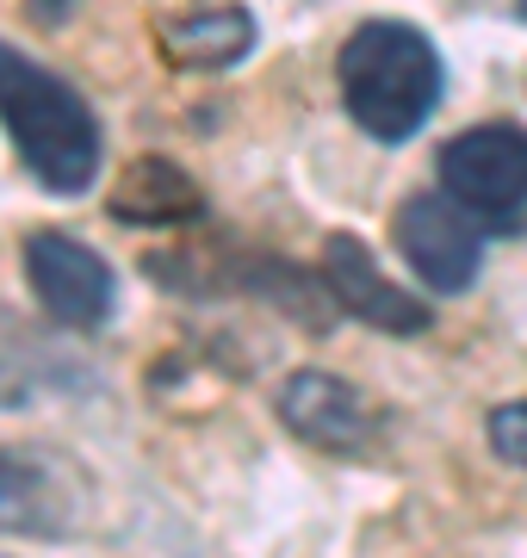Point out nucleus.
I'll return each mask as SVG.
<instances>
[{"mask_svg":"<svg viewBox=\"0 0 527 558\" xmlns=\"http://www.w3.org/2000/svg\"><path fill=\"white\" fill-rule=\"evenodd\" d=\"M0 124L20 149V161L50 186L57 199H75L100 174V119L82 87H69L57 69H44L20 50L0 44Z\"/></svg>","mask_w":527,"mask_h":558,"instance_id":"nucleus-1","label":"nucleus"},{"mask_svg":"<svg viewBox=\"0 0 527 558\" xmlns=\"http://www.w3.org/2000/svg\"><path fill=\"white\" fill-rule=\"evenodd\" d=\"M335 87H342L347 119L372 143H409L434 119L446 87L441 50L404 20H366L347 32L335 57Z\"/></svg>","mask_w":527,"mask_h":558,"instance_id":"nucleus-2","label":"nucleus"},{"mask_svg":"<svg viewBox=\"0 0 527 558\" xmlns=\"http://www.w3.org/2000/svg\"><path fill=\"white\" fill-rule=\"evenodd\" d=\"M441 193L485 236L527 230V131L522 124H471L441 149Z\"/></svg>","mask_w":527,"mask_h":558,"instance_id":"nucleus-3","label":"nucleus"},{"mask_svg":"<svg viewBox=\"0 0 527 558\" xmlns=\"http://www.w3.org/2000/svg\"><path fill=\"white\" fill-rule=\"evenodd\" d=\"M391 242L428 292H466L485 267V230L446 193H409L391 218Z\"/></svg>","mask_w":527,"mask_h":558,"instance_id":"nucleus-4","label":"nucleus"},{"mask_svg":"<svg viewBox=\"0 0 527 558\" xmlns=\"http://www.w3.org/2000/svg\"><path fill=\"white\" fill-rule=\"evenodd\" d=\"M25 279L62 329H100L119 304V274L94 255L87 242L62 236V230H32L25 236Z\"/></svg>","mask_w":527,"mask_h":558,"instance_id":"nucleus-5","label":"nucleus"},{"mask_svg":"<svg viewBox=\"0 0 527 558\" xmlns=\"http://www.w3.org/2000/svg\"><path fill=\"white\" fill-rule=\"evenodd\" d=\"M323 286H329V299H335V311L372 323L385 336H422L428 329V304L416 292H404L397 279L379 274L372 248L354 230H335L323 242Z\"/></svg>","mask_w":527,"mask_h":558,"instance_id":"nucleus-6","label":"nucleus"},{"mask_svg":"<svg viewBox=\"0 0 527 558\" xmlns=\"http://www.w3.org/2000/svg\"><path fill=\"white\" fill-rule=\"evenodd\" d=\"M280 422L298 440L323 447V453H366V440L379 435L372 403H366L347 379L317 373V366H305V373H292V379L280 385Z\"/></svg>","mask_w":527,"mask_h":558,"instance_id":"nucleus-7","label":"nucleus"},{"mask_svg":"<svg viewBox=\"0 0 527 558\" xmlns=\"http://www.w3.org/2000/svg\"><path fill=\"white\" fill-rule=\"evenodd\" d=\"M106 205H112V218L119 223H137V230H181V223H193L205 211L193 174L174 168V161H162V156H137L131 161Z\"/></svg>","mask_w":527,"mask_h":558,"instance_id":"nucleus-8","label":"nucleus"},{"mask_svg":"<svg viewBox=\"0 0 527 558\" xmlns=\"http://www.w3.org/2000/svg\"><path fill=\"white\" fill-rule=\"evenodd\" d=\"M255 20L243 7H218V13H193L181 25H162V57L174 69H230L248 57Z\"/></svg>","mask_w":527,"mask_h":558,"instance_id":"nucleus-9","label":"nucleus"},{"mask_svg":"<svg viewBox=\"0 0 527 558\" xmlns=\"http://www.w3.org/2000/svg\"><path fill=\"white\" fill-rule=\"evenodd\" d=\"M62 497L50 490L44 465L20 453H0V534H57Z\"/></svg>","mask_w":527,"mask_h":558,"instance_id":"nucleus-10","label":"nucleus"},{"mask_svg":"<svg viewBox=\"0 0 527 558\" xmlns=\"http://www.w3.org/2000/svg\"><path fill=\"white\" fill-rule=\"evenodd\" d=\"M490 447H497L508 465H522V472H527V403H503V410H490Z\"/></svg>","mask_w":527,"mask_h":558,"instance_id":"nucleus-11","label":"nucleus"},{"mask_svg":"<svg viewBox=\"0 0 527 558\" xmlns=\"http://www.w3.org/2000/svg\"><path fill=\"white\" fill-rule=\"evenodd\" d=\"M515 13H522V20H527V0H515Z\"/></svg>","mask_w":527,"mask_h":558,"instance_id":"nucleus-12","label":"nucleus"}]
</instances>
